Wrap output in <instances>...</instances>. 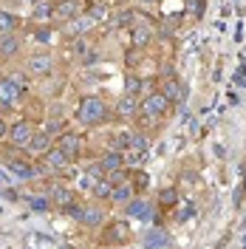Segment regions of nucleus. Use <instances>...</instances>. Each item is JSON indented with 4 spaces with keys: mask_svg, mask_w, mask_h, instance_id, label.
<instances>
[{
    "mask_svg": "<svg viewBox=\"0 0 246 249\" xmlns=\"http://www.w3.org/2000/svg\"><path fill=\"white\" fill-rule=\"evenodd\" d=\"M17 48H20V40H17V34H0V57H15Z\"/></svg>",
    "mask_w": 246,
    "mask_h": 249,
    "instance_id": "2eb2a0df",
    "label": "nucleus"
},
{
    "mask_svg": "<svg viewBox=\"0 0 246 249\" xmlns=\"http://www.w3.org/2000/svg\"><path fill=\"white\" fill-rule=\"evenodd\" d=\"M29 204L34 207V210H37V213H43V210H48V198H40V196H37V198H29Z\"/></svg>",
    "mask_w": 246,
    "mask_h": 249,
    "instance_id": "7c9ffc66",
    "label": "nucleus"
},
{
    "mask_svg": "<svg viewBox=\"0 0 246 249\" xmlns=\"http://www.w3.org/2000/svg\"><path fill=\"white\" fill-rule=\"evenodd\" d=\"M6 136V124H3V119H0V139Z\"/></svg>",
    "mask_w": 246,
    "mask_h": 249,
    "instance_id": "72a5a7b5",
    "label": "nucleus"
},
{
    "mask_svg": "<svg viewBox=\"0 0 246 249\" xmlns=\"http://www.w3.org/2000/svg\"><path fill=\"white\" fill-rule=\"evenodd\" d=\"M215 156H218V159H224V156H227V150H224L221 144H215Z\"/></svg>",
    "mask_w": 246,
    "mask_h": 249,
    "instance_id": "473e14b6",
    "label": "nucleus"
},
{
    "mask_svg": "<svg viewBox=\"0 0 246 249\" xmlns=\"http://www.w3.org/2000/svg\"><path fill=\"white\" fill-rule=\"evenodd\" d=\"M15 29H17V17L0 9V34H9V31H15Z\"/></svg>",
    "mask_w": 246,
    "mask_h": 249,
    "instance_id": "5701e85b",
    "label": "nucleus"
},
{
    "mask_svg": "<svg viewBox=\"0 0 246 249\" xmlns=\"http://www.w3.org/2000/svg\"><path fill=\"white\" fill-rule=\"evenodd\" d=\"M127 150H147V139L141 133H130V147Z\"/></svg>",
    "mask_w": 246,
    "mask_h": 249,
    "instance_id": "c85d7f7f",
    "label": "nucleus"
},
{
    "mask_svg": "<svg viewBox=\"0 0 246 249\" xmlns=\"http://www.w3.org/2000/svg\"><path fill=\"white\" fill-rule=\"evenodd\" d=\"M65 210L77 218L79 224H85V227H99V224H102V210H99V207H79V204H68Z\"/></svg>",
    "mask_w": 246,
    "mask_h": 249,
    "instance_id": "7ed1b4c3",
    "label": "nucleus"
},
{
    "mask_svg": "<svg viewBox=\"0 0 246 249\" xmlns=\"http://www.w3.org/2000/svg\"><path fill=\"white\" fill-rule=\"evenodd\" d=\"M48 142H51V136H48V133H34V136H31V142H29V147L34 150V153H46V150H48Z\"/></svg>",
    "mask_w": 246,
    "mask_h": 249,
    "instance_id": "412c9836",
    "label": "nucleus"
},
{
    "mask_svg": "<svg viewBox=\"0 0 246 249\" xmlns=\"http://www.w3.org/2000/svg\"><path fill=\"white\" fill-rule=\"evenodd\" d=\"M51 15H54V3L51 0H34V9H31L34 20H48Z\"/></svg>",
    "mask_w": 246,
    "mask_h": 249,
    "instance_id": "f3484780",
    "label": "nucleus"
},
{
    "mask_svg": "<svg viewBox=\"0 0 246 249\" xmlns=\"http://www.w3.org/2000/svg\"><path fill=\"white\" fill-rule=\"evenodd\" d=\"M139 3H141V6H153L156 0H139Z\"/></svg>",
    "mask_w": 246,
    "mask_h": 249,
    "instance_id": "f704fd0d",
    "label": "nucleus"
},
{
    "mask_svg": "<svg viewBox=\"0 0 246 249\" xmlns=\"http://www.w3.org/2000/svg\"><path fill=\"white\" fill-rule=\"evenodd\" d=\"M60 150L62 153H68V156H74L79 150V136L77 133H62L60 136Z\"/></svg>",
    "mask_w": 246,
    "mask_h": 249,
    "instance_id": "6ab92c4d",
    "label": "nucleus"
},
{
    "mask_svg": "<svg viewBox=\"0 0 246 249\" xmlns=\"http://www.w3.org/2000/svg\"><path fill=\"white\" fill-rule=\"evenodd\" d=\"M110 190H113V187H110L108 178H99V181L93 184V196H99V198H110Z\"/></svg>",
    "mask_w": 246,
    "mask_h": 249,
    "instance_id": "bb28decb",
    "label": "nucleus"
},
{
    "mask_svg": "<svg viewBox=\"0 0 246 249\" xmlns=\"http://www.w3.org/2000/svg\"><path fill=\"white\" fill-rule=\"evenodd\" d=\"M9 170L17 173V176H23V178H29L31 173V164H26V161H17V159H9Z\"/></svg>",
    "mask_w": 246,
    "mask_h": 249,
    "instance_id": "b1692460",
    "label": "nucleus"
},
{
    "mask_svg": "<svg viewBox=\"0 0 246 249\" xmlns=\"http://www.w3.org/2000/svg\"><path fill=\"white\" fill-rule=\"evenodd\" d=\"M20 93H23V88H17L12 79H0V102L3 105H15Z\"/></svg>",
    "mask_w": 246,
    "mask_h": 249,
    "instance_id": "1a4fd4ad",
    "label": "nucleus"
},
{
    "mask_svg": "<svg viewBox=\"0 0 246 249\" xmlns=\"http://www.w3.org/2000/svg\"><path fill=\"white\" fill-rule=\"evenodd\" d=\"M31 3H34V0H31Z\"/></svg>",
    "mask_w": 246,
    "mask_h": 249,
    "instance_id": "4c0bfd02",
    "label": "nucleus"
},
{
    "mask_svg": "<svg viewBox=\"0 0 246 249\" xmlns=\"http://www.w3.org/2000/svg\"><path fill=\"white\" fill-rule=\"evenodd\" d=\"M122 164H124V156H122V153H116V150H108V153L102 156V161H99V167H102L105 173L122 170Z\"/></svg>",
    "mask_w": 246,
    "mask_h": 249,
    "instance_id": "4468645a",
    "label": "nucleus"
},
{
    "mask_svg": "<svg viewBox=\"0 0 246 249\" xmlns=\"http://www.w3.org/2000/svg\"><path fill=\"white\" fill-rule=\"evenodd\" d=\"M105 116H108V108L99 96H85L77 108V119L82 124H99L105 122Z\"/></svg>",
    "mask_w": 246,
    "mask_h": 249,
    "instance_id": "f257e3e1",
    "label": "nucleus"
},
{
    "mask_svg": "<svg viewBox=\"0 0 246 249\" xmlns=\"http://www.w3.org/2000/svg\"><path fill=\"white\" fill-rule=\"evenodd\" d=\"M93 26H96V23H93V17H77V20H68V23H65V34H68V37H82V34H85V31H91Z\"/></svg>",
    "mask_w": 246,
    "mask_h": 249,
    "instance_id": "423d86ee",
    "label": "nucleus"
},
{
    "mask_svg": "<svg viewBox=\"0 0 246 249\" xmlns=\"http://www.w3.org/2000/svg\"><path fill=\"white\" fill-rule=\"evenodd\" d=\"M43 156H46V164L51 167V170H62V167L68 164V159H71L68 153H62L60 147H48Z\"/></svg>",
    "mask_w": 246,
    "mask_h": 249,
    "instance_id": "f8f14e48",
    "label": "nucleus"
},
{
    "mask_svg": "<svg viewBox=\"0 0 246 249\" xmlns=\"http://www.w3.org/2000/svg\"><path fill=\"white\" fill-rule=\"evenodd\" d=\"M139 110L144 113V116H150V119H156V116H164L170 110V102H167V96L161 91H156V93H150L144 102H139Z\"/></svg>",
    "mask_w": 246,
    "mask_h": 249,
    "instance_id": "f03ea898",
    "label": "nucleus"
},
{
    "mask_svg": "<svg viewBox=\"0 0 246 249\" xmlns=\"http://www.w3.org/2000/svg\"><path fill=\"white\" fill-rule=\"evenodd\" d=\"M176 201H178V193H176L173 187H167V190H161V193H158V204H167V207H173Z\"/></svg>",
    "mask_w": 246,
    "mask_h": 249,
    "instance_id": "cd10ccee",
    "label": "nucleus"
},
{
    "mask_svg": "<svg viewBox=\"0 0 246 249\" xmlns=\"http://www.w3.org/2000/svg\"><path fill=\"white\" fill-rule=\"evenodd\" d=\"M173 207H176V218H178V221H187V218H193V213H195L190 201H176Z\"/></svg>",
    "mask_w": 246,
    "mask_h": 249,
    "instance_id": "393cba45",
    "label": "nucleus"
},
{
    "mask_svg": "<svg viewBox=\"0 0 246 249\" xmlns=\"http://www.w3.org/2000/svg\"><path fill=\"white\" fill-rule=\"evenodd\" d=\"M124 213L130 218H136V221H150L153 218V210H150V204L141 201V198H133V201L124 207Z\"/></svg>",
    "mask_w": 246,
    "mask_h": 249,
    "instance_id": "0eeeda50",
    "label": "nucleus"
},
{
    "mask_svg": "<svg viewBox=\"0 0 246 249\" xmlns=\"http://www.w3.org/2000/svg\"><path fill=\"white\" fill-rule=\"evenodd\" d=\"M110 15L108 3L105 0H91V6H88V17H93V23H105Z\"/></svg>",
    "mask_w": 246,
    "mask_h": 249,
    "instance_id": "dca6fc26",
    "label": "nucleus"
},
{
    "mask_svg": "<svg viewBox=\"0 0 246 249\" xmlns=\"http://www.w3.org/2000/svg\"><path fill=\"white\" fill-rule=\"evenodd\" d=\"M136 110H139V99H136V96H130V93H124L122 99L116 102V113H119L122 119H130V116H136Z\"/></svg>",
    "mask_w": 246,
    "mask_h": 249,
    "instance_id": "9b49d317",
    "label": "nucleus"
},
{
    "mask_svg": "<svg viewBox=\"0 0 246 249\" xmlns=\"http://www.w3.org/2000/svg\"><path fill=\"white\" fill-rule=\"evenodd\" d=\"M31 136H34V130H31L29 122H17V124H12V130H9V139H12V144H17V147H29Z\"/></svg>",
    "mask_w": 246,
    "mask_h": 249,
    "instance_id": "20e7f679",
    "label": "nucleus"
},
{
    "mask_svg": "<svg viewBox=\"0 0 246 249\" xmlns=\"http://www.w3.org/2000/svg\"><path fill=\"white\" fill-rule=\"evenodd\" d=\"M51 198L60 204V207H68V204H71V193H68L62 184H54L51 187Z\"/></svg>",
    "mask_w": 246,
    "mask_h": 249,
    "instance_id": "4be33fe9",
    "label": "nucleus"
},
{
    "mask_svg": "<svg viewBox=\"0 0 246 249\" xmlns=\"http://www.w3.org/2000/svg\"><path fill=\"white\" fill-rule=\"evenodd\" d=\"M130 193H133V187L130 184H119L116 190H110V201H127Z\"/></svg>",
    "mask_w": 246,
    "mask_h": 249,
    "instance_id": "a878e982",
    "label": "nucleus"
},
{
    "mask_svg": "<svg viewBox=\"0 0 246 249\" xmlns=\"http://www.w3.org/2000/svg\"><path fill=\"white\" fill-rule=\"evenodd\" d=\"M130 147V133H110L108 136V150H116V153H122Z\"/></svg>",
    "mask_w": 246,
    "mask_h": 249,
    "instance_id": "a211bd4d",
    "label": "nucleus"
},
{
    "mask_svg": "<svg viewBox=\"0 0 246 249\" xmlns=\"http://www.w3.org/2000/svg\"><path fill=\"white\" fill-rule=\"evenodd\" d=\"M161 93L167 96V102H181L184 99V85L178 82L176 77H164V82H161Z\"/></svg>",
    "mask_w": 246,
    "mask_h": 249,
    "instance_id": "39448f33",
    "label": "nucleus"
},
{
    "mask_svg": "<svg viewBox=\"0 0 246 249\" xmlns=\"http://www.w3.org/2000/svg\"><path fill=\"white\" fill-rule=\"evenodd\" d=\"M0 210H3V204H0Z\"/></svg>",
    "mask_w": 246,
    "mask_h": 249,
    "instance_id": "c9c22d12",
    "label": "nucleus"
},
{
    "mask_svg": "<svg viewBox=\"0 0 246 249\" xmlns=\"http://www.w3.org/2000/svg\"><path fill=\"white\" fill-rule=\"evenodd\" d=\"M244 187H246V181H244Z\"/></svg>",
    "mask_w": 246,
    "mask_h": 249,
    "instance_id": "e433bc0d",
    "label": "nucleus"
},
{
    "mask_svg": "<svg viewBox=\"0 0 246 249\" xmlns=\"http://www.w3.org/2000/svg\"><path fill=\"white\" fill-rule=\"evenodd\" d=\"M139 88H141V82H139L136 77H127L124 79V93H130V96H136Z\"/></svg>",
    "mask_w": 246,
    "mask_h": 249,
    "instance_id": "c756f323",
    "label": "nucleus"
},
{
    "mask_svg": "<svg viewBox=\"0 0 246 249\" xmlns=\"http://www.w3.org/2000/svg\"><path fill=\"white\" fill-rule=\"evenodd\" d=\"M150 29L147 26H133V48H144L147 43H150Z\"/></svg>",
    "mask_w": 246,
    "mask_h": 249,
    "instance_id": "aec40b11",
    "label": "nucleus"
},
{
    "mask_svg": "<svg viewBox=\"0 0 246 249\" xmlns=\"http://www.w3.org/2000/svg\"><path fill=\"white\" fill-rule=\"evenodd\" d=\"M37 40H40V43H48V40H51V29H37Z\"/></svg>",
    "mask_w": 246,
    "mask_h": 249,
    "instance_id": "2f4dec72",
    "label": "nucleus"
},
{
    "mask_svg": "<svg viewBox=\"0 0 246 249\" xmlns=\"http://www.w3.org/2000/svg\"><path fill=\"white\" fill-rule=\"evenodd\" d=\"M77 9H79L77 0H60V3L54 6V15L51 17H57V20H65V23H68V20H74Z\"/></svg>",
    "mask_w": 246,
    "mask_h": 249,
    "instance_id": "ddd939ff",
    "label": "nucleus"
},
{
    "mask_svg": "<svg viewBox=\"0 0 246 249\" xmlns=\"http://www.w3.org/2000/svg\"><path fill=\"white\" fill-rule=\"evenodd\" d=\"M167 244H170V235H167V230H161V227L150 230L147 238H144V249H167Z\"/></svg>",
    "mask_w": 246,
    "mask_h": 249,
    "instance_id": "6e6552de",
    "label": "nucleus"
},
{
    "mask_svg": "<svg viewBox=\"0 0 246 249\" xmlns=\"http://www.w3.org/2000/svg\"><path fill=\"white\" fill-rule=\"evenodd\" d=\"M48 71H51V57L48 54H34L29 60V74L34 77H46Z\"/></svg>",
    "mask_w": 246,
    "mask_h": 249,
    "instance_id": "9d476101",
    "label": "nucleus"
}]
</instances>
